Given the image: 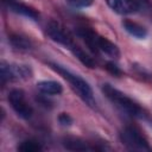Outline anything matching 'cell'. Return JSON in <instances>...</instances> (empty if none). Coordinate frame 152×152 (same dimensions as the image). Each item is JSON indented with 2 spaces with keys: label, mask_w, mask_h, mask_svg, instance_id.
I'll return each instance as SVG.
<instances>
[{
  "label": "cell",
  "mask_w": 152,
  "mask_h": 152,
  "mask_svg": "<svg viewBox=\"0 0 152 152\" xmlns=\"http://www.w3.org/2000/svg\"><path fill=\"white\" fill-rule=\"evenodd\" d=\"M49 65L51 69H53L56 72H58L63 78H65L70 87L77 93V95L90 107H96V101L94 99V94H93V89L89 86V83L83 80L80 75L74 74L72 71H70L69 69H66L65 66L55 63V62H49Z\"/></svg>",
  "instance_id": "1"
},
{
  "label": "cell",
  "mask_w": 152,
  "mask_h": 152,
  "mask_svg": "<svg viewBox=\"0 0 152 152\" xmlns=\"http://www.w3.org/2000/svg\"><path fill=\"white\" fill-rule=\"evenodd\" d=\"M101 89H102V93L107 96V99L112 103H114L126 115L131 118H135V119H144L146 116L145 110L135 101H133L131 97H128L127 95H125L124 93L114 88L113 86L104 83L102 84Z\"/></svg>",
  "instance_id": "2"
},
{
  "label": "cell",
  "mask_w": 152,
  "mask_h": 152,
  "mask_svg": "<svg viewBox=\"0 0 152 152\" xmlns=\"http://www.w3.org/2000/svg\"><path fill=\"white\" fill-rule=\"evenodd\" d=\"M1 82H15L32 77V69L25 64H14L1 62Z\"/></svg>",
  "instance_id": "3"
},
{
  "label": "cell",
  "mask_w": 152,
  "mask_h": 152,
  "mask_svg": "<svg viewBox=\"0 0 152 152\" xmlns=\"http://www.w3.org/2000/svg\"><path fill=\"white\" fill-rule=\"evenodd\" d=\"M120 139H121V142L129 150H138V151L151 150L146 138L141 134V132L138 128L133 126H126L120 132Z\"/></svg>",
  "instance_id": "4"
},
{
  "label": "cell",
  "mask_w": 152,
  "mask_h": 152,
  "mask_svg": "<svg viewBox=\"0 0 152 152\" xmlns=\"http://www.w3.org/2000/svg\"><path fill=\"white\" fill-rule=\"evenodd\" d=\"M8 102L13 110L21 119H30L33 114V109L26 100V95L21 89H12L8 94Z\"/></svg>",
  "instance_id": "5"
},
{
  "label": "cell",
  "mask_w": 152,
  "mask_h": 152,
  "mask_svg": "<svg viewBox=\"0 0 152 152\" xmlns=\"http://www.w3.org/2000/svg\"><path fill=\"white\" fill-rule=\"evenodd\" d=\"M46 34L50 37V39H52L53 42L65 46L68 50L72 51L77 45L75 44L72 37L69 34V32L57 21H50L46 25Z\"/></svg>",
  "instance_id": "6"
},
{
  "label": "cell",
  "mask_w": 152,
  "mask_h": 152,
  "mask_svg": "<svg viewBox=\"0 0 152 152\" xmlns=\"http://www.w3.org/2000/svg\"><path fill=\"white\" fill-rule=\"evenodd\" d=\"M110 10L118 14H132L139 11V6L134 0H106Z\"/></svg>",
  "instance_id": "7"
},
{
  "label": "cell",
  "mask_w": 152,
  "mask_h": 152,
  "mask_svg": "<svg viewBox=\"0 0 152 152\" xmlns=\"http://www.w3.org/2000/svg\"><path fill=\"white\" fill-rule=\"evenodd\" d=\"M2 1L5 4H7V6L11 11H13L18 14L25 15V17H27L30 19H33V20H37L39 18V13L36 10H33L32 7H28L24 4H20L17 0H2Z\"/></svg>",
  "instance_id": "8"
},
{
  "label": "cell",
  "mask_w": 152,
  "mask_h": 152,
  "mask_svg": "<svg viewBox=\"0 0 152 152\" xmlns=\"http://www.w3.org/2000/svg\"><path fill=\"white\" fill-rule=\"evenodd\" d=\"M76 34L87 44V46L95 53L99 52V49H97V38H99V34L95 33L94 31L87 28V27H80L76 30Z\"/></svg>",
  "instance_id": "9"
},
{
  "label": "cell",
  "mask_w": 152,
  "mask_h": 152,
  "mask_svg": "<svg viewBox=\"0 0 152 152\" xmlns=\"http://www.w3.org/2000/svg\"><path fill=\"white\" fill-rule=\"evenodd\" d=\"M97 49H99V52H102L112 58H119L120 56V50L118 45H115L114 43H112L110 40L101 36H99L97 38Z\"/></svg>",
  "instance_id": "10"
},
{
  "label": "cell",
  "mask_w": 152,
  "mask_h": 152,
  "mask_svg": "<svg viewBox=\"0 0 152 152\" xmlns=\"http://www.w3.org/2000/svg\"><path fill=\"white\" fill-rule=\"evenodd\" d=\"M10 40V44L12 45V48L17 51H20V52H28L32 50V43L28 38L21 36V34H18V33H12L8 38Z\"/></svg>",
  "instance_id": "11"
},
{
  "label": "cell",
  "mask_w": 152,
  "mask_h": 152,
  "mask_svg": "<svg viewBox=\"0 0 152 152\" xmlns=\"http://www.w3.org/2000/svg\"><path fill=\"white\" fill-rule=\"evenodd\" d=\"M64 148L69 151H93L96 150L95 146H90L87 141H83L78 138H64L62 141Z\"/></svg>",
  "instance_id": "12"
},
{
  "label": "cell",
  "mask_w": 152,
  "mask_h": 152,
  "mask_svg": "<svg viewBox=\"0 0 152 152\" xmlns=\"http://www.w3.org/2000/svg\"><path fill=\"white\" fill-rule=\"evenodd\" d=\"M121 25H122V27L125 28L126 32H128L131 36H133V37H135L138 39H144L147 36V30L142 25H140V24H138L135 21H132V20H128V19H124Z\"/></svg>",
  "instance_id": "13"
},
{
  "label": "cell",
  "mask_w": 152,
  "mask_h": 152,
  "mask_svg": "<svg viewBox=\"0 0 152 152\" xmlns=\"http://www.w3.org/2000/svg\"><path fill=\"white\" fill-rule=\"evenodd\" d=\"M38 90L44 95H59L63 91V87L57 81H40L37 83Z\"/></svg>",
  "instance_id": "14"
},
{
  "label": "cell",
  "mask_w": 152,
  "mask_h": 152,
  "mask_svg": "<svg viewBox=\"0 0 152 152\" xmlns=\"http://www.w3.org/2000/svg\"><path fill=\"white\" fill-rule=\"evenodd\" d=\"M18 150L21 152H39L43 150V146L40 142L33 139H27V140L21 141L18 145Z\"/></svg>",
  "instance_id": "15"
},
{
  "label": "cell",
  "mask_w": 152,
  "mask_h": 152,
  "mask_svg": "<svg viewBox=\"0 0 152 152\" xmlns=\"http://www.w3.org/2000/svg\"><path fill=\"white\" fill-rule=\"evenodd\" d=\"M65 1L75 8H84V7H89L94 0H65Z\"/></svg>",
  "instance_id": "16"
},
{
  "label": "cell",
  "mask_w": 152,
  "mask_h": 152,
  "mask_svg": "<svg viewBox=\"0 0 152 152\" xmlns=\"http://www.w3.org/2000/svg\"><path fill=\"white\" fill-rule=\"evenodd\" d=\"M58 122L62 126H70L72 124V118L68 113H61L58 115Z\"/></svg>",
  "instance_id": "17"
},
{
  "label": "cell",
  "mask_w": 152,
  "mask_h": 152,
  "mask_svg": "<svg viewBox=\"0 0 152 152\" xmlns=\"http://www.w3.org/2000/svg\"><path fill=\"white\" fill-rule=\"evenodd\" d=\"M106 69H107L110 74H113L114 76H120V75H121V70L119 69V66H118L116 64L112 63V62H108V63L106 64Z\"/></svg>",
  "instance_id": "18"
},
{
  "label": "cell",
  "mask_w": 152,
  "mask_h": 152,
  "mask_svg": "<svg viewBox=\"0 0 152 152\" xmlns=\"http://www.w3.org/2000/svg\"><path fill=\"white\" fill-rule=\"evenodd\" d=\"M137 2V5L139 6V10L140 8H148L150 7V4H148V0H134Z\"/></svg>",
  "instance_id": "19"
}]
</instances>
